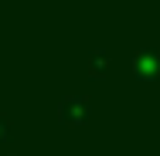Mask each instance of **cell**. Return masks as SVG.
<instances>
[{"label": "cell", "instance_id": "obj_2", "mask_svg": "<svg viewBox=\"0 0 160 156\" xmlns=\"http://www.w3.org/2000/svg\"><path fill=\"white\" fill-rule=\"evenodd\" d=\"M133 75L140 82H157L160 78V48H140L133 54Z\"/></svg>", "mask_w": 160, "mask_h": 156}, {"label": "cell", "instance_id": "obj_4", "mask_svg": "<svg viewBox=\"0 0 160 156\" xmlns=\"http://www.w3.org/2000/svg\"><path fill=\"white\" fill-rule=\"evenodd\" d=\"M7 136H10V122H7V116L0 112V143H7Z\"/></svg>", "mask_w": 160, "mask_h": 156}, {"label": "cell", "instance_id": "obj_5", "mask_svg": "<svg viewBox=\"0 0 160 156\" xmlns=\"http://www.w3.org/2000/svg\"><path fill=\"white\" fill-rule=\"evenodd\" d=\"M0 156H24L21 149H0Z\"/></svg>", "mask_w": 160, "mask_h": 156}, {"label": "cell", "instance_id": "obj_3", "mask_svg": "<svg viewBox=\"0 0 160 156\" xmlns=\"http://www.w3.org/2000/svg\"><path fill=\"white\" fill-rule=\"evenodd\" d=\"M109 64H112V54L106 48H92L89 51V75L92 78H106L109 75Z\"/></svg>", "mask_w": 160, "mask_h": 156}, {"label": "cell", "instance_id": "obj_1", "mask_svg": "<svg viewBox=\"0 0 160 156\" xmlns=\"http://www.w3.org/2000/svg\"><path fill=\"white\" fill-rule=\"evenodd\" d=\"M92 116V102L85 98V95H62L58 98V119L65 125H82L85 119Z\"/></svg>", "mask_w": 160, "mask_h": 156}]
</instances>
